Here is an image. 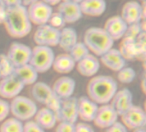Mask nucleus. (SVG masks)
Instances as JSON below:
<instances>
[{"label":"nucleus","mask_w":146,"mask_h":132,"mask_svg":"<svg viewBox=\"0 0 146 132\" xmlns=\"http://www.w3.org/2000/svg\"><path fill=\"white\" fill-rule=\"evenodd\" d=\"M88 97L98 105L108 104L118 90L117 82L110 76H93L87 84Z\"/></svg>","instance_id":"obj_1"},{"label":"nucleus","mask_w":146,"mask_h":132,"mask_svg":"<svg viewBox=\"0 0 146 132\" xmlns=\"http://www.w3.org/2000/svg\"><path fill=\"white\" fill-rule=\"evenodd\" d=\"M4 26L8 34L14 38H21L29 34L32 23L28 18L27 7L19 5L7 8Z\"/></svg>","instance_id":"obj_2"},{"label":"nucleus","mask_w":146,"mask_h":132,"mask_svg":"<svg viewBox=\"0 0 146 132\" xmlns=\"http://www.w3.org/2000/svg\"><path fill=\"white\" fill-rule=\"evenodd\" d=\"M114 42L105 30L101 27H90L84 34L83 43L96 56H101L113 48Z\"/></svg>","instance_id":"obj_3"},{"label":"nucleus","mask_w":146,"mask_h":132,"mask_svg":"<svg viewBox=\"0 0 146 132\" xmlns=\"http://www.w3.org/2000/svg\"><path fill=\"white\" fill-rule=\"evenodd\" d=\"M31 94L35 102L44 105L45 108L52 111L56 116L58 115L61 108L62 99L54 93L50 86L44 82H36L33 84Z\"/></svg>","instance_id":"obj_4"},{"label":"nucleus","mask_w":146,"mask_h":132,"mask_svg":"<svg viewBox=\"0 0 146 132\" xmlns=\"http://www.w3.org/2000/svg\"><path fill=\"white\" fill-rule=\"evenodd\" d=\"M10 114L21 122L31 120L38 111V107L33 100L23 96H17L9 102Z\"/></svg>","instance_id":"obj_5"},{"label":"nucleus","mask_w":146,"mask_h":132,"mask_svg":"<svg viewBox=\"0 0 146 132\" xmlns=\"http://www.w3.org/2000/svg\"><path fill=\"white\" fill-rule=\"evenodd\" d=\"M54 58L55 54L50 47L36 45L32 49L29 64L38 73H43L51 68Z\"/></svg>","instance_id":"obj_6"},{"label":"nucleus","mask_w":146,"mask_h":132,"mask_svg":"<svg viewBox=\"0 0 146 132\" xmlns=\"http://www.w3.org/2000/svg\"><path fill=\"white\" fill-rule=\"evenodd\" d=\"M27 10L31 23L38 26L47 24L51 14L53 13L52 7L41 0H38L27 6Z\"/></svg>","instance_id":"obj_7"},{"label":"nucleus","mask_w":146,"mask_h":132,"mask_svg":"<svg viewBox=\"0 0 146 132\" xmlns=\"http://www.w3.org/2000/svg\"><path fill=\"white\" fill-rule=\"evenodd\" d=\"M60 30L50 26L48 24L38 26L33 34V40L37 45L55 47L58 45Z\"/></svg>","instance_id":"obj_8"},{"label":"nucleus","mask_w":146,"mask_h":132,"mask_svg":"<svg viewBox=\"0 0 146 132\" xmlns=\"http://www.w3.org/2000/svg\"><path fill=\"white\" fill-rule=\"evenodd\" d=\"M145 3H143L142 5L137 1L131 0L127 2L123 5L121 9V17L125 20L127 25L139 23L142 20H145Z\"/></svg>","instance_id":"obj_9"},{"label":"nucleus","mask_w":146,"mask_h":132,"mask_svg":"<svg viewBox=\"0 0 146 132\" xmlns=\"http://www.w3.org/2000/svg\"><path fill=\"white\" fill-rule=\"evenodd\" d=\"M32 49L21 43L14 42L9 46L6 54L15 67H18L29 63Z\"/></svg>","instance_id":"obj_10"},{"label":"nucleus","mask_w":146,"mask_h":132,"mask_svg":"<svg viewBox=\"0 0 146 132\" xmlns=\"http://www.w3.org/2000/svg\"><path fill=\"white\" fill-rule=\"evenodd\" d=\"M121 123L131 130L145 127L146 125V114L145 110L139 106H133L121 116Z\"/></svg>","instance_id":"obj_11"},{"label":"nucleus","mask_w":146,"mask_h":132,"mask_svg":"<svg viewBox=\"0 0 146 132\" xmlns=\"http://www.w3.org/2000/svg\"><path fill=\"white\" fill-rule=\"evenodd\" d=\"M119 115L110 103L103 104L98 107L93 123L95 125L101 129H107L114 123L118 121Z\"/></svg>","instance_id":"obj_12"},{"label":"nucleus","mask_w":146,"mask_h":132,"mask_svg":"<svg viewBox=\"0 0 146 132\" xmlns=\"http://www.w3.org/2000/svg\"><path fill=\"white\" fill-rule=\"evenodd\" d=\"M25 85L14 75L0 79V96L4 99H13L20 95Z\"/></svg>","instance_id":"obj_13"},{"label":"nucleus","mask_w":146,"mask_h":132,"mask_svg":"<svg viewBox=\"0 0 146 132\" xmlns=\"http://www.w3.org/2000/svg\"><path fill=\"white\" fill-rule=\"evenodd\" d=\"M78 118V99L71 96L62 100L61 108L56 116L57 121H67L75 124Z\"/></svg>","instance_id":"obj_14"},{"label":"nucleus","mask_w":146,"mask_h":132,"mask_svg":"<svg viewBox=\"0 0 146 132\" xmlns=\"http://www.w3.org/2000/svg\"><path fill=\"white\" fill-rule=\"evenodd\" d=\"M133 93L130 90L125 88L116 91V93L115 94L114 97L110 102V104L113 106V108H115V110L120 117L133 106Z\"/></svg>","instance_id":"obj_15"},{"label":"nucleus","mask_w":146,"mask_h":132,"mask_svg":"<svg viewBox=\"0 0 146 132\" xmlns=\"http://www.w3.org/2000/svg\"><path fill=\"white\" fill-rule=\"evenodd\" d=\"M127 26L121 15H114L106 20L104 29L114 41H116L125 36Z\"/></svg>","instance_id":"obj_16"},{"label":"nucleus","mask_w":146,"mask_h":132,"mask_svg":"<svg viewBox=\"0 0 146 132\" xmlns=\"http://www.w3.org/2000/svg\"><path fill=\"white\" fill-rule=\"evenodd\" d=\"M76 87L74 79L68 76H62L57 79L51 87L54 93L62 100L73 96Z\"/></svg>","instance_id":"obj_17"},{"label":"nucleus","mask_w":146,"mask_h":132,"mask_svg":"<svg viewBox=\"0 0 146 132\" xmlns=\"http://www.w3.org/2000/svg\"><path fill=\"white\" fill-rule=\"evenodd\" d=\"M75 67L80 75L84 77H93L100 68V61L96 55L90 53L76 62Z\"/></svg>","instance_id":"obj_18"},{"label":"nucleus","mask_w":146,"mask_h":132,"mask_svg":"<svg viewBox=\"0 0 146 132\" xmlns=\"http://www.w3.org/2000/svg\"><path fill=\"white\" fill-rule=\"evenodd\" d=\"M100 61L109 69L118 72L126 67V60L121 54L120 50L111 48L106 53L100 56Z\"/></svg>","instance_id":"obj_19"},{"label":"nucleus","mask_w":146,"mask_h":132,"mask_svg":"<svg viewBox=\"0 0 146 132\" xmlns=\"http://www.w3.org/2000/svg\"><path fill=\"white\" fill-rule=\"evenodd\" d=\"M57 12H59L66 23H74L80 20L82 17V12L80 8V4L72 2L62 1L57 7Z\"/></svg>","instance_id":"obj_20"},{"label":"nucleus","mask_w":146,"mask_h":132,"mask_svg":"<svg viewBox=\"0 0 146 132\" xmlns=\"http://www.w3.org/2000/svg\"><path fill=\"white\" fill-rule=\"evenodd\" d=\"M98 108V105L88 96H81L78 99V117L84 122H92Z\"/></svg>","instance_id":"obj_21"},{"label":"nucleus","mask_w":146,"mask_h":132,"mask_svg":"<svg viewBox=\"0 0 146 132\" xmlns=\"http://www.w3.org/2000/svg\"><path fill=\"white\" fill-rule=\"evenodd\" d=\"M79 4L82 15L92 17L102 15L107 8L105 0H81Z\"/></svg>","instance_id":"obj_22"},{"label":"nucleus","mask_w":146,"mask_h":132,"mask_svg":"<svg viewBox=\"0 0 146 132\" xmlns=\"http://www.w3.org/2000/svg\"><path fill=\"white\" fill-rule=\"evenodd\" d=\"M33 118V121L43 130H50L54 128L57 123L56 114L45 107L38 109Z\"/></svg>","instance_id":"obj_23"},{"label":"nucleus","mask_w":146,"mask_h":132,"mask_svg":"<svg viewBox=\"0 0 146 132\" xmlns=\"http://www.w3.org/2000/svg\"><path fill=\"white\" fill-rule=\"evenodd\" d=\"M25 86L33 85L37 82L38 73V72L28 63L15 68L13 73Z\"/></svg>","instance_id":"obj_24"},{"label":"nucleus","mask_w":146,"mask_h":132,"mask_svg":"<svg viewBox=\"0 0 146 132\" xmlns=\"http://www.w3.org/2000/svg\"><path fill=\"white\" fill-rule=\"evenodd\" d=\"M75 65L76 62L73 60L69 54L65 53L55 56L51 67L54 69L55 72L58 73L66 74L71 73L75 67Z\"/></svg>","instance_id":"obj_25"},{"label":"nucleus","mask_w":146,"mask_h":132,"mask_svg":"<svg viewBox=\"0 0 146 132\" xmlns=\"http://www.w3.org/2000/svg\"><path fill=\"white\" fill-rule=\"evenodd\" d=\"M78 42L76 31L72 27H63L60 30V38L58 45L65 51L68 52L70 49Z\"/></svg>","instance_id":"obj_26"},{"label":"nucleus","mask_w":146,"mask_h":132,"mask_svg":"<svg viewBox=\"0 0 146 132\" xmlns=\"http://www.w3.org/2000/svg\"><path fill=\"white\" fill-rule=\"evenodd\" d=\"M120 46V52L125 60H133L137 58L138 51L136 46V41L133 38L124 37Z\"/></svg>","instance_id":"obj_27"},{"label":"nucleus","mask_w":146,"mask_h":132,"mask_svg":"<svg viewBox=\"0 0 146 132\" xmlns=\"http://www.w3.org/2000/svg\"><path fill=\"white\" fill-rule=\"evenodd\" d=\"M23 122L15 118H9L3 120L0 125V132H22Z\"/></svg>","instance_id":"obj_28"},{"label":"nucleus","mask_w":146,"mask_h":132,"mask_svg":"<svg viewBox=\"0 0 146 132\" xmlns=\"http://www.w3.org/2000/svg\"><path fill=\"white\" fill-rule=\"evenodd\" d=\"M68 54L75 62H78L79 61L83 59L86 55L90 54V51L83 42H77L70 49Z\"/></svg>","instance_id":"obj_29"},{"label":"nucleus","mask_w":146,"mask_h":132,"mask_svg":"<svg viewBox=\"0 0 146 132\" xmlns=\"http://www.w3.org/2000/svg\"><path fill=\"white\" fill-rule=\"evenodd\" d=\"M15 67L6 54H0V77L5 78L14 73Z\"/></svg>","instance_id":"obj_30"},{"label":"nucleus","mask_w":146,"mask_h":132,"mask_svg":"<svg viewBox=\"0 0 146 132\" xmlns=\"http://www.w3.org/2000/svg\"><path fill=\"white\" fill-rule=\"evenodd\" d=\"M117 73V79L122 84H130L136 78L135 70L130 67H124Z\"/></svg>","instance_id":"obj_31"},{"label":"nucleus","mask_w":146,"mask_h":132,"mask_svg":"<svg viewBox=\"0 0 146 132\" xmlns=\"http://www.w3.org/2000/svg\"><path fill=\"white\" fill-rule=\"evenodd\" d=\"M48 25H50V26L56 28V29H62L65 26V20L62 17V15L59 13V12H53L48 20Z\"/></svg>","instance_id":"obj_32"},{"label":"nucleus","mask_w":146,"mask_h":132,"mask_svg":"<svg viewBox=\"0 0 146 132\" xmlns=\"http://www.w3.org/2000/svg\"><path fill=\"white\" fill-rule=\"evenodd\" d=\"M142 32H145V31H143L142 26H141V23H140V22H139V23H134V24H131V25H128V26H127V32H126L124 37L136 39V38H137ZM124 37H123V38H124Z\"/></svg>","instance_id":"obj_33"},{"label":"nucleus","mask_w":146,"mask_h":132,"mask_svg":"<svg viewBox=\"0 0 146 132\" xmlns=\"http://www.w3.org/2000/svg\"><path fill=\"white\" fill-rule=\"evenodd\" d=\"M10 114L9 102L3 99H0V123L5 120Z\"/></svg>","instance_id":"obj_34"},{"label":"nucleus","mask_w":146,"mask_h":132,"mask_svg":"<svg viewBox=\"0 0 146 132\" xmlns=\"http://www.w3.org/2000/svg\"><path fill=\"white\" fill-rule=\"evenodd\" d=\"M75 124L67 121H60L56 128V132H74Z\"/></svg>","instance_id":"obj_35"},{"label":"nucleus","mask_w":146,"mask_h":132,"mask_svg":"<svg viewBox=\"0 0 146 132\" xmlns=\"http://www.w3.org/2000/svg\"><path fill=\"white\" fill-rule=\"evenodd\" d=\"M22 132H44V130L38 126L33 120H28L23 124Z\"/></svg>","instance_id":"obj_36"},{"label":"nucleus","mask_w":146,"mask_h":132,"mask_svg":"<svg viewBox=\"0 0 146 132\" xmlns=\"http://www.w3.org/2000/svg\"><path fill=\"white\" fill-rule=\"evenodd\" d=\"M105 130L106 132H127V128L121 122L119 121H116Z\"/></svg>","instance_id":"obj_37"},{"label":"nucleus","mask_w":146,"mask_h":132,"mask_svg":"<svg viewBox=\"0 0 146 132\" xmlns=\"http://www.w3.org/2000/svg\"><path fill=\"white\" fill-rule=\"evenodd\" d=\"M74 132H95L92 126L86 123H78L75 124Z\"/></svg>","instance_id":"obj_38"},{"label":"nucleus","mask_w":146,"mask_h":132,"mask_svg":"<svg viewBox=\"0 0 146 132\" xmlns=\"http://www.w3.org/2000/svg\"><path fill=\"white\" fill-rule=\"evenodd\" d=\"M3 5L6 8H11L21 5V0H2Z\"/></svg>","instance_id":"obj_39"},{"label":"nucleus","mask_w":146,"mask_h":132,"mask_svg":"<svg viewBox=\"0 0 146 132\" xmlns=\"http://www.w3.org/2000/svg\"><path fill=\"white\" fill-rule=\"evenodd\" d=\"M7 15V8L5 6L0 7V24H3Z\"/></svg>","instance_id":"obj_40"},{"label":"nucleus","mask_w":146,"mask_h":132,"mask_svg":"<svg viewBox=\"0 0 146 132\" xmlns=\"http://www.w3.org/2000/svg\"><path fill=\"white\" fill-rule=\"evenodd\" d=\"M41 1L45 3L46 4L51 6V7L54 6V5H57V4H59L62 2V0H41Z\"/></svg>","instance_id":"obj_41"},{"label":"nucleus","mask_w":146,"mask_h":132,"mask_svg":"<svg viewBox=\"0 0 146 132\" xmlns=\"http://www.w3.org/2000/svg\"><path fill=\"white\" fill-rule=\"evenodd\" d=\"M38 0H21V5L25 6V7H27L29 6L30 4H32L33 3L36 2Z\"/></svg>","instance_id":"obj_42"},{"label":"nucleus","mask_w":146,"mask_h":132,"mask_svg":"<svg viewBox=\"0 0 146 132\" xmlns=\"http://www.w3.org/2000/svg\"><path fill=\"white\" fill-rule=\"evenodd\" d=\"M145 74H144V76H143V79H142V81H141V88H142V90H143V92L144 93H145L146 92V86H145Z\"/></svg>","instance_id":"obj_43"},{"label":"nucleus","mask_w":146,"mask_h":132,"mask_svg":"<svg viewBox=\"0 0 146 132\" xmlns=\"http://www.w3.org/2000/svg\"><path fill=\"white\" fill-rule=\"evenodd\" d=\"M133 132H146L145 127H141V128H138L133 130Z\"/></svg>","instance_id":"obj_44"},{"label":"nucleus","mask_w":146,"mask_h":132,"mask_svg":"<svg viewBox=\"0 0 146 132\" xmlns=\"http://www.w3.org/2000/svg\"><path fill=\"white\" fill-rule=\"evenodd\" d=\"M62 1H65V2H72V3H80L81 2V0H62Z\"/></svg>","instance_id":"obj_45"},{"label":"nucleus","mask_w":146,"mask_h":132,"mask_svg":"<svg viewBox=\"0 0 146 132\" xmlns=\"http://www.w3.org/2000/svg\"><path fill=\"white\" fill-rule=\"evenodd\" d=\"M1 6H4V5H3V1H2V0H0V7H1Z\"/></svg>","instance_id":"obj_46"},{"label":"nucleus","mask_w":146,"mask_h":132,"mask_svg":"<svg viewBox=\"0 0 146 132\" xmlns=\"http://www.w3.org/2000/svg\"><path fill=\"white\" fill-rule=\"evenodd\" d=\"M0 79H1V77H0Z\"/></svg>","instance_id":"obj_47"}]
</instances>
